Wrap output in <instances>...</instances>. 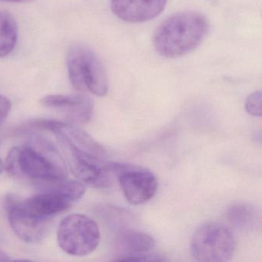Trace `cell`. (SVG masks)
I'll return each mask as SVG.
<instances>
[{
    "label": "cell",
    "instance_id": "cell-17",
    "mask_svg": "<svg viewBox=\"0 0 262 262\" xmlns=\"http://www.w3.org/2000/svg\"><path fill=\"white\" fill-rule=\"evenodd\" d=\"M4 170V163L3 161L0 159V174L3 172Z\"/></svg>",
    "mask_w": 262,
    "mask_h": 262
},
{
    "label": "cell",
    "instance_id": "cell-2",
    "mask_svg": "<svg viewBox=\"0 0 262 262\" xmlns=\"http://www.w3.org/2000/svg\"><path fill=\"white\" fill-rule=\"evenodd\" d=\"M208 30V19L201 13H176L158 27L153 36V45L163 57H181L197 49Z\"/></svg>",
    "mask_w": 262,
    "mask_h": 262
},
{
    "label": "cell",
    "instance_id": "cell-4",
    "mask_svg": "<svg viewBox=\"0 0 262 262\" xmlns=\"http://www.w3.org/2000/svg\"><path fill=\"white\" fill-rule=\"evenodd\" d=\"M236 248L234 234L219 223L199 227L191 237V254L198 261L225 262L231 260Z\"/></svg>",
    "mask_w": 262,
    "mask_h": 262
},
{
    "label": "cell",
    "instance_id": "cell-7",
    "mask_svg": "<svg viewBox=\"0 0 262 262\" xmlns=\"http://www.w3.org/2000/svg\"><path fill=\"white\" fill-rule=\"evenodd\" d=\"M156 247L154 238L147 233L136 230L121 231L116 237V260H163L162 256L151 254Z\"/></svg>",
    "mask_w": 262,
    "mask_h": 262
},
{
    "label": "cell",
    "instance_id": "cell-11",
    "mask_svg": "<svg viewBox=\"0 0 262 262\" xmlns=\"http://www.w3.org/2000/svg\"><path fill=\"white\" fill-rule=\"evenodd\" d=\"M167 0H111L113 13L122 20L132 24L146 22L161 14Z\"/></svg>",
    "mask_w": 262,
    "mask_h": 262
},
{
    "label": "cell",
    "instance_id": "cell-8",
    "mask_svg": "<svg viewBox=\"0 0 262 262\" xmlns=\"http://www.w3.org/2000/svg\"><path fill=\"white\" fill-rule=\"evenodd\" d=\"M6 208L12 229L19 238L27 243H38L43 240L50 222L35 219L24 212L18 206L15 196H7Z\"/></svg>",
    "mask_w": 262,
    "mask_h": 262
},
{
    "label": "cell",
    "instance_id": "cell-14",
    "mask_svg": "<svg viewBox=\"0 0 262 262\" xmlns=\"http://www.w3.org/2000/svg\"><path fill=\"white\" fill-rule=\"evenodd\" d=\"M245 110L248 114L255 117H260L262 115L261 92L251 93L245 102Z\"/></svg>",
    "mask_w": 262,
    "mask_h": 262
},
{
    "label": "cell",
    "instance_id": "cell-6",
    "mask_svg": "<svg viewBox=\"0 0 262 262\" xmlns=\"http://www.w3.org/2000/svg\"><path fill=\"white\" fill-rule=\"evenodd\" d=\"M118 182L125 199L132 205L146 203L158 189L157 178L151 171L129 164H124Z\"/></svg>",
    "mask_w": 262,
    "mask_h": 262
},
{
    "label": "cell",
    "instance_id": "cell-5",
    "mask_svg": "<svg viewBox=\"0 0 262 262\" xmlns=\"http://www.w3.org/2000/svg\"><path fill=\"white\" fill-rule=\"evenodd\" d=\"M57 242L61 249L70 255H88L97 248L100 231L97 223L89 216L70 214L59 225Z\"/></svg>",
    "mask_w": 262,
    "mask_h": 262
},
{
    "label": "cell",
    "instance_id": "cell-3",
    "mask_svg": "<svg viewBox=\"0 0 262 262\" xmlns=\"http://www.w3.org/2000/svg\"><path fill=\"white\" fill-rule=\"evenodd\" d=\"M67 65L70 82L76 90L100 97L107 94L106 71L99 56L90 47L82 44L70 47Z\"/></svg>",
    "mask_w": 262,
    "mask_h": 262
},
{
    "label": "cell",
    "instance_id": "cell-10",
    "mask_svg": "<svg viewBox=\"0 0 262 262\" xmlns=\"http://www.w3.org/2000/svg\"><path fill=\"white\" fill-rule=\"evenodd\" d=\"M46 108L64 113L73 123L85 124L91 120L94 112V102L82 94L50 95L39 101Z\"/></svg>",
    "mask_w": 262,
    "mask_h": 262
},
{
    "label": "cell",
    "instance_id": "cell-13",
    "mask_svg": "<svg viewBox=\"0 0 262 262\" xmlns=\"http://www.w3.org/2000/svg\"><path fill=\"white\" fill-rule=\"evenodd\" d=\"M254 213L253 208L248 205H236L230 208L228 217L236 226H248L254 220Z\"/></svg>",
    "mask_w": 262,
    "mask_h": 262
},
{
    "label": "cell",
    "instance_id": "cell-16",
    "mask_svg": "<svg viewBox=\"0 0 262 262\" xmlns=\"http://www.w3.org/2000/svg\"><path fill=\"white\" fill-rule=\"evenodd\" d=\"M0 1H4V2L10 3H28L34 1V0H0Z\"/></svg>",
    "mask_w": 262,
    "mask_h": 262
},
{
    "label": "cell",
    "instance_id": "cell-15",
    "mask_svg": "<svg viewBox=\"0 0 262 262\" xmlns=\"http://www.w3.org/2000/svg\"><path fill=\"white\" fill-rule=\"evenodd\" d=\"M12 104L10 99L0 95V126L5 122L11 110Z\"/></svg>",
    "mask_w": 262,
    "mask_h": 262
},
{
    "label": "cell",
    "instance_id": "cell-9",
    "mask_svg": "<svg viewBox=\"0 0 262 262\" xmlns=\"http://www.w3.org/2000/svg\"><path fill=\"white\" fill-rule=\"evenodd\" d=\"M18 206L31 217L50 222L56 214L63 212L73 202L60 193L42 188V192L20 200L16 198Z\"/></svg>",
    "mask_w": 262,
    "mask_h": 262
},
{
    "label": "cell",
    "instance_id": "cell-12",
    "mask_svg": "<svg viewBox=\"0 0 262 262\" xmlns=\"http://www.w3.org/2000/svg\"><path fill=\"white\" fill-rule=\"evenodd\" d=\"M18 27L10 13L0 11V58L13 52L17 43Z\"/></svg>",
    "mask_w": 262,
    "mask_h": 262
},
{
    "label": "cell",
    "instance_id": "cell-1",
    "mask_svg": "<svg viewBox=\"0 0 262 262\" xmlns=\"http://www.w3.org/2000/svg\"><path fill=\"white\" fill-rule=\"evenodd\" d=\"M10 176L28 178L36 182H52L67 177V168L59 151L42 138L33 139L22 147H13L4 162Z\"/></svg>",
    "mask_w": 262,
    "mask_h": 262
}]
</instances>
